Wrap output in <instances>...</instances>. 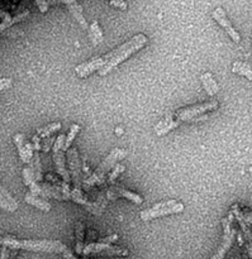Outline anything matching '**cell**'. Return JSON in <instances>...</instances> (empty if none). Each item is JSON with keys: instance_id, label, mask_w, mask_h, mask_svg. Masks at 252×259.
<instances>
[{"instance_id": "cell-1", "label": "cell", "mask_w": 252, "mask_h": 259, "mask_svg": "<svg viewBox=\"0 0 252 259\" xmlns=\"http://www.w3.org/2000/svg\"><path fill=\"white\" fill-rule=\"evenodd\" d=\"M147 42H149L147 35H145L143 33H138L106 55L100 56V57H94L76 66V76L80 78H85L94 72H98L99 76H105L106 73L113 71L117 66L128 60L132 55L142 50L147 45Z\"/></svg>"}, {"instance_id": "cell-2", "label": "cell", "mask_w": 252, "mask_h": 259, "mask_svg": "<svg viewBox=\"0 0 252 259\" xmlns=\"http://www.w3.org/2000/svg\"><path fill=\"white\" fill-rule=\"evenodd\" d=\"M0 245H5V247H8L12 250L24 249L29 250V252L60 253L65 259H78L76 255H74V253L71 252L70 248L66 247L63 243L58 242V240H20L12 237V235H7V237L0 238Z\"/></svg>"}, {"instance_id": "cell-3", "label": "cell", "mask_w": 252, "mask_h": 259, "mask_svg": "<svg viewBox=\"0 0 252 259\" xmlns=\"http://www.w3.org/2000/svg\"><path fill=\"white\" fill-rule=\"evenodd\" d=\"M127 151L123 148H114L112 149L111 153L104 158V161L101 162L98 166V168L95 169L91 176H89L88 179L83 180V190H89L94 186H99V185L104 184L106 181V175L112 171L114 166L118 163L121 159H124L127 157Z\"/></svg>"}, {"instance_id": "cell-4", "label": "cell", "mask_w": 252, "mask_h": 259, "mask_svg": "<svg viewBox=\"0 0 252 259\" xmlns=\"http://www.w3.org/2000/svg\"><path fill=\"white\" fill-rule=\"evenodd\" d=\"M184 204L177 200H165V201L157 202L154 206L150 207V209L143 210L141 211L139 217L143 222H151V220L157 219V218L167 217V215H174V214H180V212L184 211Z\"/></svg>"}, {"instance_id": "cell-5", "label": "cell", "mask_w": 252, "mask_h": 259, "mask_svg": "<svg viewBox=\"0 0 252 259\" xmlns=\"http://www.w3.org/2000/svg\"><path fill=\"white\" fill-rule=\"evenodd\" d=\"M233 214L231 212L228 217L223 218L222 219V227H223V240L221 243L220 248L215 252V254L213 255L212 259H225L226 254L228 253V250L231 249V247L233 245L236 238V230L233 229Z\"/></svg>"}, {"instance_id": "cell-6", "label": "cell", "mask_w": 252, "mask_h": 259, "mask_svg": "<svg viewBox=\"0 0 252 259\" xmlns=\"http://www.w3.org/2000/svg\"><path fill=\"white\" fill-rule=\"evenodd\" d=\"M218 108H220V103H218L217 100H212L208 101V103L197 104V105L179 109V110L175 113V116H176L180 121H192L193 119L197 118V116L217 110Z\"/></svg>"}, {"instance_id": "cell-7", "label": "cell", "mask_w": 252, "mask_h": 259, "mask_svg": "<svg viewBox=\"0 0 252 259\" xmlns=\"http://www.w3.org/2000/svg\"><path fill=\"white\" fill-rule=\"evenodd\" d=\"M65 138V134H60V136L56 138L55 143H53V163H55L56 172H57V175H60L62 181L66 182V184H70L71 176L70 174H68L67 169H66L65 151H63Z\"/></svg>"}, {"instance_id": "cell-8", "label": "cell", "mask_w": 252, "mask_h": 259, "mask_svg": "<svg viewBox=\"0 0 252 259\" xmlns=\"http://www.w3.org/2000/svg\"><path fill=\"white\" fill-rule=\"evenodd\" d=\"M67 159H68V169H70L71 181L74 182V187L78 189H83V166H81V161L79 158L78 149L70 148L67 149Z\"/></svg>"}, {"instance_id": "cell-9", "label": "cell", "mask_w": 252, "mask_h": 259, "mask_svg": "<svg viewBox=\"0 0 252 259\" xmlns=\"http://www.w3.org/2000/svg\"><path fill=\"white\" fill-rule=\"evenodd\" d=\"M212 17H213V19H214L215 22H217L218 24H220L221 27L226 30V33H227V34L232 38L233 42L235 43L241 42V34L238 33V30L233 27L232 23H231V20L228 19L227 13H226V10L223 9V8H221V7L215 8V9L212 12Z\"/></svg>"}, {"instance_id": "cell-10", "label": "cell", "mask_w": 252, "mask_h": 259, "mask_svg": "<svg viewBox=\"0 0 252 259\" xmlns=\"http://www.w3.org/2000/svg\"><path fill=\"white\" fill-rule=\"evenodd\" d=\"M13 139H14V143L15 146H17L18 152H19L20 159H22L24 163L29 164L33 158V153H34L32 143H29V142L27 141V138H25V136L23 133H17Z\"/></svg>"}, {"instance_id": "cell-11", "label": "cell", "mask_w": 252, "mask_h": 259, "mask_svg": "<svg viewBox=\"0 0 252 259\" xmlns=\"http://www.w3.org/2000/svg\"><path fill=\"white\" fill-rule=\"evenodd\" d=\"M106 196H108V200H116L118 197H124V199L129 200V201L137 205H141L143 202V199L139 195H137L136 192L123 189V187L118 186V185H113V186L109 187V190L106 191Z\"/></svg>"}, {"instance_id": "cell-12", "label": "cell", "mask_w": 252, "mask_h": 259, "mask_svg": "<svg viewBox=\"0 0 252 259\" xmlns=\"http://www.w3.org/2000/svg\"><path fill=\"white\" fill-rule=\"evenodd\" d=\"M180 123L182 121L175 116L174 113H169L155 125V133L157 137H164L171 131L176 129L180 125Z\"/></svg>"}, {"instance_id": "cell-13", "label": "cell", "mask_w": 252, "mask_h": 259, "mask_svg": "<svg viewBox=\"0 0 252 259\" xmlns=\"http://www.w3.org/2000/svg\"><path fill=\"white\" fill-rule=\"evenodd\" d=\"M61 3H63V4L68 8V10H70L73 17L76 19V22H78L84 29H88L89 25L88 23H86L85 17H84L83 8H81V5L79 4L78 0H61Z\"/></svg>"}, {"instance_id": "cell-14", "label": "cell", "mask_w": 252, "mask_h": 259, "mask_svg": "<svg viewBox=\"0 0 252 259\" xmlns=\"http://www.w3.org/2000/svg\"><path fill=\"white\" fill-rule=\"evenodd\" d=\"M0 209L7 210L9 212L17 211L18 209V202L2 184H0Z\"/></svg>"}, {"instance_id": "cell-15", "label": "cell", "mask_w": 252, "mask_h": 259, "mask_svg": "<svg viewBox=\"0 0 252 259\" xmlns=\"http://www.w3.org/2000/svg\"><path fill=\"white\" fill-rule=\"evenodd\" d=\"M24 200L27 204L32 205V206L37 207V209L42 210V211L48 212L51 209H52V205H51V202L47 201V199H43V197L37 196V195L32 194L30 191L25 194Z\"/></svg>"}, {"instance_id": "cell-16", "label": "cell", "mask_w": 252, "mask_h": 259, "mask_svg": "<svg viewBox=\"0 0 252 259\" xmlns=\"http://www.w3.org/2000/svg\"><path fill=\"white\" fill-rule=\"evenodd\" d=\"M232 214H233V217H235V219H237L238 224H240V227H241V230H242L243 235H245L246 244H247L248 258L252 259V232H251L250 228H248V223H246L245 220H243L240 215L236 214V212H232Z\"/></svg>"}, {"instance_id": "cell-17", "label": "cell", "mask_w": 252, "mask_h": 259, "mask_svg": "<svg viewBox=\"0 0 252 259\" xmlns=\"http://www.w3.org/2000/svg\"><path fill=\"white\" fill-rule=\"evenodd\" d=\"M88 32H89V38H90V40H91V43H93L94 47H96V46H99L100 43H103V40H104L103 30H101L98 20H94V22L89 25Z\"/></svg>"}, {"instance_id": "cell-18", "label": "cell", "mask_w": 252, "mask_h": 259, "mask_svg": "<svg viewBox=\"0 0 252 259\" xmlns=\"http://www.w3.org/2000/svg\"><path fill=\"white\" fill-rule=\"evenodd\" d=\"M200 81H202L203 86H204L205 91H207V94L209 96H214L218 93V90H220L217 81L214 80V77H213V75L210 72L203 73L200 76Z\"/></svg>"}, {"instance_id": "cell-19", "label": "cell", "mask_w": 252, "mask_h": 259, "mask_svg": "<svg viewBox=\"0 0 252 259\" xmlns=\"http://www.w3.org/2000/svg\"><path fill=\"white\" fill-rule=\"evenodd\" d=\"M106 201H108V196H106V194L101 192L98 196V199H96V201L90 202V205L86 206V210L93 215H100L104 211V209H105Z\"/></svg>"}, {"instance_id": "cell-20", "label": "cell", "mask_w": 252, "mask_h": 259, "mask_svg": "<svg viewBox=\"0 0 252 259\" xmlns=\"http://www.w3.org/2000/svg\"><path fill=\"white\" fill-rule=\"evenodd\" d=\"M30 168H32L33 174H34V179L37 182L43 181V169H42V163H41V157H40V151H34L33 153V158L29 163Z\"/></svg>"}, {"instance_id": "cell-21", "label": "cell", "mask_w": 252, "mask_h": 259, "mask_svg": "<svg viewBox=\"0 0 252 259\" xmlns=\"http://www.w3.org/2000/svg\"><path fill=\"white\" fill-rule=\"evenodd\" d=\"M60 129H61V123L60 121H56V123H51V124H48V125L43 126V128L38 129V131L35 132L34 136L37 137L38 139H41V142H42L43 139L51 137L53 133H56L57 131H60Z\"/></svg>"}, {"instance_id": "cell-22", "label": "cell", "mask_w": 252, "mask_h": 259, "mask_svg": "<svg viewBox=\"0 0 252 259\" xmlns=\"http://www.w3.org/2000/svg\"><path fill=\"white\" fill-rule=\"evenodd\" d=\"M75 237H76V253L83 254L84 250V239H85V228L81 222L76 223L75 225Z\"/></svg>"}, {"instance_id": "cell-23", "label": "cell", "mask_w": 252, "mask_h": 259, "mask_svg": "<svg viewBox=\"0 0 252 259\" xmlns=\"http://www.w3.org/2000/svg\"><path fill=\"white\" fill-rule=\"evenodd\" d=\"M232 72L238 73V75L245 76L248 80H252V65L247 62H241V61H236L232 66Z\"/></svg>"}, {"instance_id": "cell-24", "label": "cell", "mask_w": 252, "mask_h": 259, "mask_svg": "<svg viewBox=\"0 0 252 259\" xmlns=\"http://www.w3.org/2000/svg\"><path fill=\"white\" fill-rule=\"evenodd\" d=\"M70 200L71 201L76 202V204L83 205V206H85V207L90 205V201H89V200L86 199L85 195H84L83 189H78V187H74V189H71Z\"/></svg>"}, {"instance_id": "cell-25", "label": "cell", "mask_w": 252, "mask_h": 259, "mask_svg": "<svg viewBox=\"0 0 252 259\" xmlns=\"http://www.w3.org/2000/svg\"><path fill=\"white\" fill-rule=\"evenodd\" d=\"M79 131H80V126L78 125V124H74V125H71L70 128V132L67 133V136H66L65 138V144H63V151H67V149L71 148V144L74 143V141H75L76 136H78Z\"/></svg>"}, {"instance_id": "cell-26", "label": "cell", "mask_w": 252, "mask_h": 259, "mask_svg": "<svg viewBox=\"0 0 252 259\" xmlns=\"http://www.w3.org/2000/svg\"><path fill=\"white\" fill-rule=\"evenodd\" d=\"M100 255H119V257H126L128 255V250L126 248H122V247H112L109 245L106 249H104L103 252L99 253Z\"/></svg>"}, {"instance_id": "cell-27", "label": "cell", "mask_w": 252, "mask_h": 259, "mask_svg": "<svg viewBox=\"0 0 252 259\" xmlns=\"http://www.w3.org/2000/svg\"><path fill=\"white\" fill-rule=\"evenodd\" d=\"M231 211L236 212V214L240 215V217L242 218L246 223H248V224H252V212L248 209H240V206H238V205H233L232 209H231Z\"/></svg>"}, {"instance_id": "cell-28", "label": "cell", "mask_w": 252, "mask_h": 259, "mask_svg": "<svg viewBox=\"0 0 252 259\" xmlns=\"http://www.w3.org/2000/svg\"><path fill=\"white\" fill-rule=\"evenodd\" d=\"M124 169H126V167L123 166V164H116V166L112 168V171L109 172V177H108V182H111V184H114V181H116L117 177L119 176V175L122 174V172H124Z\"/></svg>"}, {"instance_id": "cell-29", "label": "cell", "mask_w": 252, "mask_h": 259, "mask_svg": "<svg viewBox=\"0 0 252 259\" xmlns=\"http://www.w3.org/2000/svg\"><path fill=\"white\" fill-rule=\"evenodd\" d=\"M35 4H37L38 9H40L41 13H46L48 10V7H50L48 0H35Z\"/></svg>"}, {"instance_id": "cell-30", "label": "cell", "mask_w": 252, "mask_h": 259, "mask_svg": "<svg viewBox=\"0 0 252 259\" xmlns=\"http://www.w3.org/2000/svg\"><path fill=\"white\" fill-rule=\"evenodd\" d=\"M109 4L114 8H118V9H122V10L127 9V3L124 2V0H111Z\"/></svg>"}, {"instance_id": "cell-31", "label": "cell", "mask_w": 252, "mask_h": 259, "mask_svg": "<svg viewBox=\"0 0 252 259\" xmlns=\"http://www.w3.org/2000/svg\"><path fill=\"white\" fill-rule=\"evenodd\" d=\"M43 146H42V149L45 152H48L50 151V147L52 146L53 143H55V141H56V138H53V137H48V138H46V139H43Z\"/></svg>"}, {"instance_id": "cell-32", "label": "cell", "mask_w": 252, "mask_h": 259, "mask_svg": "<svg viewBox=\"0 0 252 259\" xmlns=\"http://www.w3.org/2000/svg\"><path fill=\"white\" fill-rule=\"evenodd\" d=\"M117 240H118V235H117V234H112V235H109V237H106V238H101V239L99 240V242H103V243H108V244H112V243L117 242Z\"/></svg>"}, {"instance_id": "cell-33", "label": "cell", "mask_w": 252, "mask_h": 259, "mask_svg": "<svg viewBox=\"0 0 252 259\" xmlns=\"http://www.w3.org/2000/svg\"><path fill=\"white\" fill-rule=\"evenodd\" d=\"M9 252L10 249L5 245H2V252H0V259H8L9 257Z\"/></svg>"}, {"instance_id": "cell-34", "label": "cell", "mask_w": 252, "mask_h": 259, "mask_svg": "<svg viewBox=\"0 0 252 259\" xmlns=\"http://www.w3.org/2000/svg\"><path fill=\"white\" fill-rule=\"evenodd\" d=\"M10 83H12V81H10L9 78H3V80L0 81V89H2V90L8 89L10 86Z\"/></svg>"}, {"instance_id": "cell-35", "label": "cell", "mask_w": 252, "mask_h": 259, "mask_svg": "<svg viewBox=\"0 0 252 259\" xmlns=\"http://www.w3.org/2000/svg\"><path fill=\"white\" fill-rule=\"evenodd\" d=\"M123 133V131H122L121 128H118V131H116V134H122Z\"/></svg>"}, {"instance_id": "cell-36", "label": "cell", "mask_w": 252, "mask_h": 259, "mask_svg": "<svg viewBox=\"0 0 252 259\" xmlns=\"http://www.w3.org/2000/svg\"><path fill=\"white\" fill-rule=\"evenodd\" d=\"M13 2H14V3H15V2H17V0H13Z\"/></svg>"}]
</instances>
